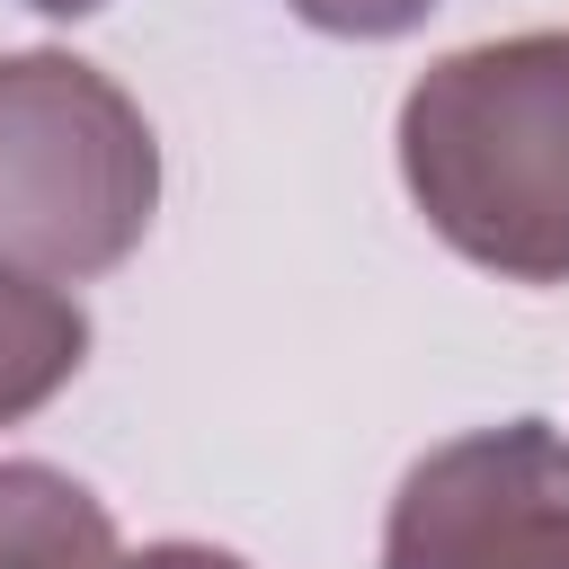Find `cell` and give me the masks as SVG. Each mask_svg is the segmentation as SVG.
<instances>
[{"label":"cell","mask_w":569,"mask_h":569,"mask_svg":"<svg viewBox=\"0 0 569 569\" xmlns=\"http://www.w3.org/2000/svg\"><path fill=\"white\" fill-rule=\"evenodd\" d=\"M89 365V311L53 284L0 276V427L36 418Z\"/></svg>","instance_id":"obj_5"},{"label":"cell","mask_w":569,"mask_h":569,"mask_svg":"<svg viewBox=\"0 0 569 569\" xmlns=\"http://www.w3.org/2000/svg\"><path fill=\"white\" fill-rule=\"evenodd\" d=\"M116 569H249V560L240 551H213V542H151V551H133Z\"/></svg>","instance_id":"obj_7"},{"label":"cell","mask_w":569,"mask_h":569,"mask_svg":"<svg viewBox=\"0 0 569 569\" xmlns=\"http://www.w3.org/2000/svg\"><path fill=\"white\" fill-rule=\"evenodd\" d=\"M302 27L320 36H356V44H382V36H409L436 0H284Z\"/></svg>","instance_id":"obj_6"},{"label":"cell","mask_w":569,"mask_h":569,"mask_svg":"<svg viewBox=\"0 0 569 569\" xmlns=\"http://www.w3.org/2000/svg\"><path fill=\"white\" fill-rule=\"evenodd\" d=\"M27 9H44V18H98L107 0H27Z\"/></svg>","instance_id":"obj_8"},{"label":"cell","mask_w":569,"mask_h":569,"mask_svg":"<svg viewBox=\"0 0 569 569\" xmlns=\"http://www.w3.org/2000/svg\"><path fill=\"white\" fill-rule=\"evenodd\" d=\"M391 142L409 204L453 258L507 284H569V27L427 62Z\"/></svg>","instance_id":"obj_1"},{"label":"cell","mask_w":569,"mask_h":569,"mask_svg":"<svg viewBox=\"0 0 569 569\" xmlns=\"http://www.w3.org/2000/svg\"><path fill=\"white\" fill-rule=\"evenodd\" d=\"M160 213L151 116L80 53H0V276L89 284L142 249Z\"/></svg>","instance_id":"obj_2"},{"label":"cell","mask_w":569,"mask_h":569,"mask_svg":"<svg viewBox=\"0 0 569 569\" xmlns=\"http://www.w3.org/2000/svg\"><path fill=\"white\" fill-rule=\"evenodd\" d=\"M116 516L53 462H0V569H116Z\"/></svg>","instance_id":"obj_4"},{"label":"cell","mask_w":569,"mask_h":569,"mask_svg":"<svg viewBox=\"0 0 569 569\" xmlns=\"http://www.w3.org/2000/svg\"><path fill=\"white\" fill-rule=\"evenodd\" d=\"M382 569H569V436L507 418L418 453L382 516Z\"/></svg>","instance_id":"obj_3"}]
</instances>
